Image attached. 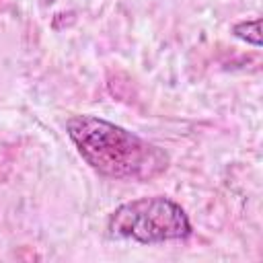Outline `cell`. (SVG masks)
Here are the masks:
<instances>
[{"label": "cell", "mask_w": 263, "mask_h": 263, "mask_svg": "<svg viewBox=\"0 0 263 263\" xmlns=\"http://www.w3.org/2000/svg\"><path fill=\"white\" fill-rule=\"evenodd\" d=\"M80 156L103 177L150 181L166 171L168 154L140 136L95 115H76L66 123Z\"/></svg>", "instance_id": "1"}, {"label": "cell", "mask_w": 263, "mask_h": 263, "mask_svg": "<svg viewBox=\"0 0 263 263\" xmlns=\"http://www.w3.org/2000/svg\"><path fill=\"white\" fill-rule=\"evenodd\" d=\"M111 236L132 238L136 242L179 240L191 234V222L185 210L168 197H142L121 203L107 222Z\"/></svg>", "instance_id": "2"}, {"label": "cell", "mask_w": 263, "mask_h": 263, "mask_svg": "<svg viewBox=\"0 0 263 263\" xmlns=\"http://www.w3.org/2000/svg\"><path fill=\"white\" fill-rule=\"evenodd\" d=\"M259 27H261V21H259V18L240 21V23H236V25L232 27V33H234L238 39H242V41H247V43L259 47V45H261V31H259Z\"/></svg>", "instance_id": "3"}]
</instances>
